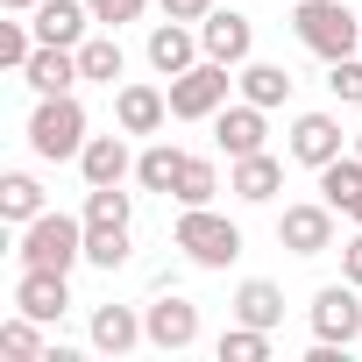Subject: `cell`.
<instances>
[{
	"label": "cell",
	"mask_w": 362,
	"mask_h": 362,
	"mask_svg": "<svg viewBox=\"0 0 362 362\" xmlns=\"http://www.w3.org/2000/svg\"><path fill=\"white\" fill-rule=\"evenodd\" d=\"M142 327H149V348L185 355V348L199 341V305H192V298H177V291H156V298L142 305Z\"/></svg>",
	"instance_id": "52a82bcc"
},
{
	"label": "cell",
	"mask_w": 362,
	"mask_h": 362,
	"mask_svg": "<svg viewBox=\"0 0 362 362\" xmlns=\"http://www.w3.org/2000/svg\"><path fill=\"white\" fill-rule=\"evenodd\" d=\"M327 93H334L341 107H362V50H355V57H334V64H327Z\"/></svg>",
	"instance_id": "4dcf8cb0"
},
{
	"label": "cell",
	"mask_w": 362,
	"mask_h": 362,
	"mask_svg": "<svg viewBox=\"0 0 362 362\" xmlns=\"http://www.w3.org/2000/svg\"><path fill=\"white\" fill-rule=\"evenodd\" d=\"M291 29H298V43H305L320 64H334V57H355V50H362V22H355L348 0H298Z\"/></svg>",
	"instance_id": "7a4b0ae2"
},
{
	"label": "cell",
	"mask_w": 362,
	"mask_h": 362,
	"mask_svg": "<svg viewBox=\"0 0 362 362\" xmlns=\"http://www.w3.org/2000/svg\"><path fill=\"white\" fill-rule=\"evenodd\" d=\"M235 320H249V327H270V334H277V320H284V291H277L270 277L235 284Z\"/></svg>",
	"instance_id": "7402d4cb"
},
{
	"label": "cell",
	"mask_w": 362,
	"mask_h": 362,
	"mask_svg": "<svg viewBox=\"0 0 362 362\" xmlns=\"http://www.w3.org/2000/svg\"><path fill=\"white\" fill-rule=\"evenodd\" d=\"M86 8H93V22L121 29V22H142V8H149V0H86Z\"/></svg>",
	"instance_id": "d6a6232c"
},
{
	"label": "cell",
	"mask_w": 362,
	"mask_h": 362,
	"mask_svg": "<svg viewBox=\"0 0 362 362\" xmlns=\"http://www.w3.org/2000/svg\"><path fill=\"white\" fill-rule=\"evenodd\" d=\"M170 121V93H156V86H142V78H128L121 93H114V128L121 135H156Z\"/></svg>",
	"instance_id": "4fadbf2b"
},
{
	"label": "cell",
	"mask_w": 362,
	"mask_h": 362,
	"mask_svg": "<svg viewBox=\"0 0 362 362\" xmlns=\"http://www.w3.org/2000/svg\"><path fill=\"white\" fill-rule=\"evenodd\" d=\"M348 221H355V228H362V199H355V214H348Z\"/></svg>",
	"instance_id": "8d00e7d4"
},
{
	"label": "cell",
	"mask_w": 362,
	"mask_h": 362,
	"mask_svg": "<svg viewBox=\"0 0 362 362\" xmlns=\"http://www.w3.org/2000/svg\"><path fill=\"white\" fill-rule=\"evenodd\" d=\"M214 355H221V362H270V327H249V320H235V327L214 341Z\"/></svg>",
	"instance_id": "83f0119b"
},
{
	"label": "cell",
	"mask_w": 362,
	"mask_h": 362,
	"mask_svg": "<svg viewBox=\"0 0 362 362\" xmlns=\"http://www.w3.org/2000/svg\"><path fill=\"white\" fill-rule=\"evenodd\" d=\"M0 8H8V15H29V8H43V0H0Z\"/></svg>",
	"instance_id": "d590c367"
},
{
	"label": "cell",
	"mask_w": 362,
	"mask_h": 362,
	"mask_svg": "<svg viewBox=\"0 0 362 362\" xmlns=\"http://www.w3.org/2000/svg\"><path fill=\"white\" fill-rule=\"evenodd\" d=\"M235 64H214V57H199L185 78H170V121H214L221 107H228V78Z\"/></svg>",
	"instance_id": "5b68a950"
},
{
	"label": "cell",
	"mask_w": 362,
	"mask_h": 362,
	"mask_svg": "<svg viewBox=\"0 0 362 362\" xmlns=\"http://www.w3.org/2000/svg\"><path fill=\"white\" fill-rule=\"evenodd\" d=\"M341 277H348V284H362V228L341 242Z\"/></svg>",
	"instance_id": "e575fe53"
},
{
	"label": "cell",
	"mask_w": 362,
	"mask_h": 362,
	"mask_svg": "<svg viewBox=\"0 0 362 362\" xmlns=\"http://www.w3.org/2000/svg\"><path fill=\"white\" fill-rule=\"evenodd\" d=\"M86 221H135V192H121V185H86Z\"/></svg>",
	"instance_id": "f546056e"
},
{
	"label": "cell",
	"mask_w": 362,
	"mask_h": 362,
	"mask_svg": "<svg viewBox=\"0 0 362 362\" xmlns=\"http://www.w3.org/2000/svg\"><path fill=\"white\" fill-rule=\"evenodd\" d=\"M36 214H50V206H43V185H36L29 170H8V177H0V221L29 228Z\"/></svg>",
	"instance_id": "603a6c76"
},
{
	"label": "cell",
	"mask_w": 362,
	"mask_h": 362,
	"mask_svg": "<svg viewBox=\"0 0 362 362\" xmlns=\"http://www.w3.org/2000/svg\"><path fill=\"white\" fill-rule=\"evenodd\" d=\"M29 57H36V22H0V64L22 71Z\"/></svg>",
	"instance_id": "1f68e13d"
},
{
	"label": "cell",
	"mask_w": 362,
	"mask_h": 362,
	"mask_svg": "<svg viewBox=\"0 0 362 362\" xmlns=\"http://www.w3.org/2000/svg\"><path fill=\"white\" fill-rule=\"evenodd\" d=\"M128 256H135L128 221H86V263H93V270H121Z\"/></svg>",
	"instance_id": "44dd1931"
},
{
	"label": "cell",
	"mask_w": 362,
	"mask_h": 362,
	"mask_svg": "<svg viewBox=\"0 0 362 362\" xmlns=\"http://www.w3.org/2000/svg\"><path fill=\"white\" fill-rule=\"evenodd\" d=\"M78 170H86V185H121V177H135V156L121 135H93L78 149Z\"/></svg>",
	"instance_id": "d6986e66"
},
{
	"label": "cell",
	"mask_w": 362,
	"mask_h": 362,
	"mask_svg": "<svg viewBox=\"0 0 362 362\" xmlns=\"http://www.w3.org/2000/svg\"><path fill=\"white\" fill-rule=\"evenodd\" d=\"M142 57H149V71H156V78H185V71L206 57V43H199V29H192V22H170V15H163V22L149 29Z\"/></svg>",
	"instance_id": "ba28073f"
},
{
	"label": "cell",
	"mask_w": 362,
	"mask_h": 362,
	"mask_svg": "<svg viewBox=\"0 0 362 362\" xmlns=\"http://www.w3.org/2000/svg\"><path fill=\"white\" fill-rule=\"evenodd\" d=\"M0 355H15V362H43V355H50V348H43V320L15 313L8 327H0Z\"/></svg>",
	"instance_id": "f1b7e54d"
},
{
	"label": "cell",
	"mask_w": 362,
	"mask_h": 362,
	"mask_svg": "<svg viewBox=\"0 0 362 362\" xmlns=\"http://www.w3.org/2000/svg\"><path fill=\"white\" fill-rule=\"evenodd\" d=\"M177 170H185V149L149 142V149L135 156V185H142V192H170V185H177Z\"/></svg>",
	"instance_id": "d4e9b609"
},
{
	"label": "cell",
	"mask_w": 362,
	"mask_h": 362,
	"mask_svg": "<svg viewBox=\"0 0 362 362\" xmlns=\"http://www.w3.org/2000/svg\"><path fill=\"white\" fill-rule=\"evenodd\" d=\"M156 8H163L170 22H206V15H214V0H156Z\"/></svg>",
	"instance_id": "836d02e7"
},
{
	"label": "cell",
	"mask_w": 362,
	"mask_h": 362,
	"mask_svg": "<svg viewBox=\"0 0 362 362\" xmlns=\"http://www.w3.org/2000/svg\"><path fill=\"white\" fill-rule=\"evenodd\" d=\"M313 341H334V348H348V341H362V284H320L313 291Z\"/></svg>",
	"instance_id": "8992f818"
},
{
	"label": "cell",
	"mask_w": 362,
	"mask_h": 362,
	"mask_svg": "<svg viewBox=\"0 0 362 362\" xmlns=\"http://www.w3.org/2000/svg\"><path fill=\"white\" fill-rule=\"evenodd\" d=\"M170 242L185 249V263H199V270H228L242 256V228L228 214H214V206H185L177 228H170Z\"/></svg>",
	"instance_id": "3957f363"
},
{
	"label": "cell",
	"mask_w": 362,
	"mask_h": 362,
	"mask_svg": "<svg viewBox=\"0 0 362 362\" xmlns=\"http://www.w3.org/2000/svg\"><path fill=\"white\" fill-rule=\"evenodd\" d=\"M29 22H36V43H64V50H78L93 8H86V0H43V8H29Z\"/></svg>",
	"instance_id": "ac0fdd59"
},
{
	"label": "cell",
	"mask_w": 362,
	"mask_h": 362,
	"mask_svg": "<svg viewBox=\"0 0 362 362\" xmlns=\"http://www.w3.org/2000/svg\"><path fill=\"white\" fill-rule=\"evenodd\" d=\"M228 192H235V199H249V206H270V199L284 192V163H277L270 149H256V156H235V170H228Z\"/></svg>",
	"instance_id": "2e32d148"
},
{
	"label": "cell",
	"mask_w": 362,
	"mask_h": 362,
	"mask_svg": "<svg viewBox=\"0 0 362 362\" xmlns=\"http://www.w3.org/2000/svg\"><path fill=\"white\" fill-rule=\"evenodd\" d=\"M355 156H362V128H355Z\"/></svg>",
	"instance_id": "74e56055"
},
{
	"label": "cell",
	"mask_w": 362,
	"mask_h": 362,
	"mask_svg": "<svg viewBox=\"0 0 362 362\" xmlns=\"http://www.w3.org/2000/svg\"><path fill=\"white\" fill-rule=\"evenodd\" d=\"M93 348L100 355H128V348H142L149 341V327H142V313L135 305H93Z\"/></svg>",
	"instance_id": "e0dca14e"
},
{
	"label": "cell",
	"mask_w": 362,
	"mask_h": 362,
	"mask_svg": "<svg viewBox=\"0 0 362 362\" xmlns=\"http://www.w3.org/2000/svg\"><path fill=\"white\" fill-rule=\"evenodd\" d=\"M320 199L334 214H355V199H362V156L355 149H341L334 163H320Z\"/></svg>",
	"instance_id": "ffe728a7"
},
{
	"label": "cell",
	"mask_w": 362,
	"mask_h": 362,
	"mask_svg": "<svg viewBox=\"0 0 362 362\" xmlns=\"http://www.w3.org/2000/svg\"><path fill=\"white\" fill-rule=\"evenodd\" d=\"M277 242H284L291 256H327V249H334V206H327V199L284 206V214H277Z\"/></svg>",
	"instance_id": "30bf717a"
},
{
	"label": "cell",
	"mask_w": 362,
	"mask_h": 362,
	"mask_svg": "<svg viewBox=\"0 0 362 362\" xmlns=\"http://www.w3.org/2000/svg\"><path fill=\"white\" fill-rule=\"evenodd\" d=\"M199 43H206V57L214 64H249V50H256V22L249 15H235V8H214L206 22H199Z\"/></svg>",
	"instance_id": "8fae6325"
},
{
	"label": "cell",
	"mask_w": 362,
	"mask_h": 362,
	"mask_svg": "<svg viewBox=\"0 0 362 362\" xmlns=\"http://www.w3.org/2000/svg\"><path fill=\"white\" fill-rule=\"evenodd\" d=\"M78 71H86L93 86H114V78L128 71V50H121L114 36H86V43H78Z\"/></svg>",
	"instance_id": "4316f807"
},
{
	"label": "cell",
	"mask_w": 362,
	"mask_h": 362,
	"mask_svg": "<svg viewBox=\"0 0 362 362\" xmlns=\"http://www.w3.org/2000/svg\"><path fill=\"white\" fill-rule=\"evenodd\" d=\"M214 192H221V170H214V156H185V170H177L170 199H177V206H214Z\"/></svg>",
	"instance_id": "484cf974"
},
{
	"label": "cell",
	"mask_w": 362,
	"mask_h": 362,
	"mask_svg": "<svg viewBox=\"0 0 362 362\" xmlns=\"http://www.w3.org/2000/svg\"><path fill=\"white\" fill-rule=\"evenodd\" d=\"M284 149H291V163H305V170H320V163H334L341 156V121L334 114H298L291 121V135H284Z\"/></svg>",
	"instance_id": "5bb4252c"
},
{
	"label": "cell",
	"mask_w": 362,
	"mask_h": 362,
	"mask_svg": "<svg viewBox=\"0 0 362 362\" xmlns=\"http://www.w3.org/2000/svg\"><path fill=\"white\" fill-rule=\"evenodd\" d=\"M235 86H242V100H256V107H284V100H291V71H284V64H256V57H249V64L235 71Z\"/></svg>",
	"instance_id": "cb8c5ba5"
},
{
	"label": "cell",
	"mask_w": 362,
	"mask_h": 362,
	"mask_svg": "<svg viewBox=\"0 0 362 362\" xmlns=\"http://www.w3.org/2000/svg\"><path fill=\"white\" fill-rule=\"evenodd\" d=\"M22 263L29 270H78L86 263V214H36L22 228Z\"/></svg>",
	"instance_id": "277c9868"
},
{
	"label": "cell",
	"mask_w": 362,
	"mask_h": 362,
	"mask_svg": "<svg viewBox=\"0 0 362 362\" xmlns=\"http://www.w3.org/2000/svg\"><path fill=\"white\" fill-rule=\"evenodd\" d=\"M86 71H78V50H64V43H36V57L22 64V86L43 100V93H71Z\"/></svg>",
	"instance_id": "9a60e30c"
},
{
	"label": "cell",
	"mask_w": 362,
	"mask_h": 362,
	"mask_svg": "<svg viewBox=\"0 0 362 362\" xmlns=\"http://www.w3.org/2000/svg\"><path fill=\"white\" fill-rule=\"evenodd\" d=\"M214 142L228 149V163H235V156H256V149L270 142V107H256V100L221 107V114H214Z\"/></svg>",
	"instance_id": "7c38bea8"
},
{
	"label": "cell",
	"mask_w": 362,
	"mask_h": 362,
	"mask_svg": "<svg viewBox=\"0 0 362 362\" xmlns=\"http://www.w3.org/2000/svg\"><path fill=\"white\" fill-rule=\"evenodd\" d=\"M93 135H86V107H78V93H43L36 100V114H29V149L43 156V163H78V149H86Z\"/></svg>",
	"instance_id": "6da1fadb"
},
{
	"label": "cell",
	"mask_w": 362,
	"mask_h": 362,
	"mask_svg": "<svg viewBox=\"0 0 362 362\" xmlns=\"http://www.w3.org/2000/svg\"><path fill=\"white\" fill-rule=\"evenodd\" d=\"M15 313L57 327V320L71 313V270H29V263H22V277H15Z\"/></svg>",
	"instance_id": "9c48e42d"
}]
</instances>
